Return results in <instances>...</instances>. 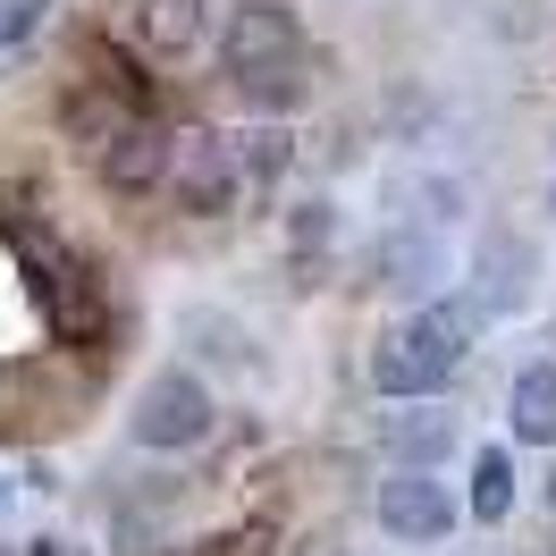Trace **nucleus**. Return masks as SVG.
Wrapping results in <instances>:
<instances>
[{
    "mask_svg": "<svg viewBox=\"0 0 556 556\" xmlns=\"http://www.w3.org/2000/svg\"><path fill=\"white\" fill-rule=\"evenodd\" d=\"M548 515H556V472H548Z\"/></svg>",
    "mask_w": 556,
    "mask_h": 556,
    "instance_id": "2eb2a0df",
    "label": "nucleus"
},
{
    "mask_svg": "<svg viewBox=\"0 0 556 556\" xmlns=\"http://www.w3.org/2000/svg\"><path fill=\"white\" fill-rule=\"evenodd\" d=\"M472 515H481V522H506V515H515V455H506V447H481V455H472Z\"/></svg>",
    "mask_w": 556,
    "mask_h": 556,
    "instance_id": "9b49d317",
    "label": "nucleus"
},
{
    "mask_svg": "<svg viewBox=\"0 0 556 556\" xmlns=\"http://www.w3.org/2000/svg\"><path fill=\"white\" fill-rule=\"evenodd\" d=\"M35 26H42V0H0V51L35 42Z\"/></svg>",
    "mask_w": 556,
    "mask_h": 556,
    "instance_id": "ddd939ff",
    "label": "nucleus"
},
{
    "mask_svg": "<svg viewBox=\"0 0 556 556\" xmlns=\"http://www.w3.org/2000/svg\"><path fill=\"white\" fill-rule=\"evenodd\" d=\"M219 60H228V76H237L262 110H287L304 93V76H295L304 68V26H295V9H287V0H244V9H228Z\"/></svg>",
    "mask_w": 556,
    "mask_h": 556,
    "instance_id": "f03ea898",
    "label": "nucleus"
},
{
    "mask_svg": "<svg viewBox=\"0 0 556 556\" xmlns=\"http://www.w3.org/2000/svg\"><path fill=\"white\" fill-rule=\"evenodd\" d=\"M136 42L152 60H177L203 42V0H136Z\"/></svg>",
    "mask_w": 556,
    "mask_h": 556,
    "instance_id": "6e6552de",
    "label": "nucleus"
},
{
    "mask_svg": "<svg viewBox=\"0 0 556 556\" xmlns=\"http://www.w3.org/2000/svg\"><path fill=\"white\" fill-rule=\"evenodd\" d=\"M380 270H388V287H396V295H421V287L439 278V244H430V237H421V244H414V237H396Z\"/></svg>",
    "mask_w": 556,
    "mask_h": 556,
    "instance_id": "f8f14e48",
    "label": "nucleus"
},
{
    "mask_svg": "<svg viewBox=\"0 0 556 556\" xmlns=\"http://www.w3.org/2000/svg\"><path fill=\"white\" fill-rule=\"evenodd\" d=\"M548 346H556V320H548Z\"/></svg>",
    "mask_w": 556,
    "mask_h": 556,
    "instance_id": "f3484780",
    "label": "nucleus"
},
{
    "mask_svg": "<svg viewBox=\"0 0 556 556\" xmlns=\"http://www.w3.org/2000/svg\"><path fill=\"white\" fill-rule=\"evenodd\" d=\"M380 531H396V540H447L455 531L447 481H439L430 464H396L380 481Z\"/></svg>",
    "mask_w": 556,
    "mask_h": 556,
    "instance_id": "39448f33",
    "label": "nucleus"
},
{
    "mask_svg": "<svg viewBox=\"0 0 556 556\" xmlns=\"http://www.w3.org/2000/svg\"><path fill=\"white\" fill-rule=\"evenodd\" d=\"M0 237H9V253H17L26 295L51 313V329H60V338H85V329H93V295H85V270L68 262V244L42 237L35 219H0Z\"/></svg>",
    "mask_w": 556,
    "mask_h": 556,
    "instance_id": "7ed1b4c3",
    "label": "nucleus"
},
{
    "mask_svg": "<svg viewBox=\"0 0 556 556\" xmlns=\"http://www.w3.org/2000/svg\"><path fill=\"white\" fill-rule=\"evenodd\" d=\"M388 455H396V464H430V472H439V464L455 455V421L430 414V396H421V414H388Z\"/></svg>",
    "mask_w": 556,
    "mask_h": 556,
    "instance_id": "1a4fd4ad",
    "label": "nucleus"
},
{
    "mask_svg": "<svg viewBox=\"0 0 556 556\" xmlns=\"http://www.w3.org/2000/svg\"><path fill=\"white\" fill-rule=\"evenodd\" d=\"M211 421H219V405H211V388L194 380V371H152L136 396V439L152 455H186L211 439Z\"/></svg>",
    "mask_w": 556,
    "mask_h": 556,
    "instance_id": "20e7f679",
    "label": "nucleus"
},
{
    "mask_svg": "<svg viewBox=\"0 0 556 556\" xmlns=\"http://www.w3.org/2000/svg\"><path fill=\"white\" fill-rule=\"evenodd\" d=\"M506 414H515V439L522 447H556V363H531L506 396Z\"/></svg>",
    "mask_w": 556,
    "mask_h": 556,
    "instance_id": "9d476101",
    "label": "nucleus"
},
{
    "mask_svg": "<svg viewBox=\"0 0 556 556\" xmlns=\"http://www.w3.org/2000/svg\"><path fill=\"white\" fill-rule=\"evenodd\" d=\"M489 329L481 295H447V304H421L414 320H396L380 346H371V388L396 396V405H421L464 371V346Z\"/></svg>",
    "mask_w": 556,
    "mask_h": 556,
    "instance_id": "f257e3e1",
    "label": "nucleus"
},
{
    "mask_svg": "<svg viewBox=\"0 0 556 556\" xmlns=\"http://www.w3.org/2000/svg\"><path fill=\"white\" fill-rule=\"evenodd\" d=\"M548 219H556V186H548Z\"/></svg>",
    "mask_w": 556,
    "mask_h": 556,
    "instance_id": "dca6fc26",
    "label": "nucleus"
},
{
    "mask_svg": "<svg viewBox=\"0 0 556 556\" xmlns=\"http://www.w3.org/2000/svg\"><path fill=\"white\" fill-rule=\"evenodd\" d=\"M93 169H102V186H118V194H152V186L169 177V136H161V118L136 110V118L93 152Z\"/></svg>",
    "mask_w": 556,
    "mask_h": 556,
    "instance_id": "0eeeda50",
    "label": "nucleus"
},
{
    "mask_svg": "<svg viewBox=\"0 0 556 556\" xmlns=\"http://www.w3.org/2000/svg\"><path fill=\"white\" fill-rule=\"evenodd\" d=\"M169 186L186 211H228L237 203V143L228 136H169Z\"/></svg>",
    "mask_w": 556,
    "mask_h": 556,
    "instance_id": "423d86ee",
    "label": "nucleus"
},
{
    "mask_svg": "<svg viewBox=\"0 0 556 556\" xmlns=\"http://www.w3.org/2000/svg\"><path fill=\"white\" fill-rule=\"evenodd\" d=\"M26 556H85L76 540H60V531H42V540H26Z\"/></svg>",
    "mask_w": 556,
    "mask_h": 556,
    "instance_id": "4468645a",
    "label": "nucleus"
}]
</instances>
